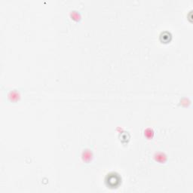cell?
<instances>
[{
  "label": "cell",
  "mask_w": 193,
  "mask_h": 193,
  "mask_svg": "<svg viewBox=\"0 0 193 193\" xmlns=\"http://www.w3.org/2000/svg\"><path fill=\"white\" fill-rule=\"evenodd\" d=\"M120 179L119 177L116 175H113V176H108V179H107V183L108 185H110V186H112L113 188H114L115 186H116L119 183Z\"/></svg>",
  "instance_id": "1"
}]
</instances>
